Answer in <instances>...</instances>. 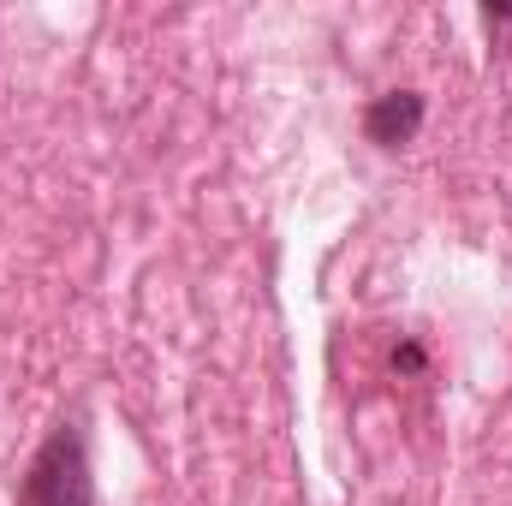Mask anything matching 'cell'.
Returning <instances> with one entry per match:
<instances>
[{
  "label": "cell",
  "instance_id": "1",
  "mask_svg": "<svg viewBox=\"0 0 512 506\" xmlns=\"http://www.w3.org/2000/svg\"><path fill=\"white\" fill-rule=\"evenodd\" d=\"M18 506H96V471H90V435L78 417L54 423L48 441L30 453L18 477Z\"/></svg>",
  "mask_w": 512,
  "mask_h": 506
},
{
  "label": "cell",
  "instance_id": "2",
  "mask_svg": "<svg viewBox=\"0 0 512 506\" xmlns=\"http://www.w3.org/2000/svg\"><path fill=\"white\" fill-rule=\"evenodd\" d=\"M423 114H429V102L417 90H387V96H376L364 108V137L382 143V149H405L417 137V126H423Z\"/></svg>",
  "mask_w": 512,
  "mask_h": 506
}]
</instances>
